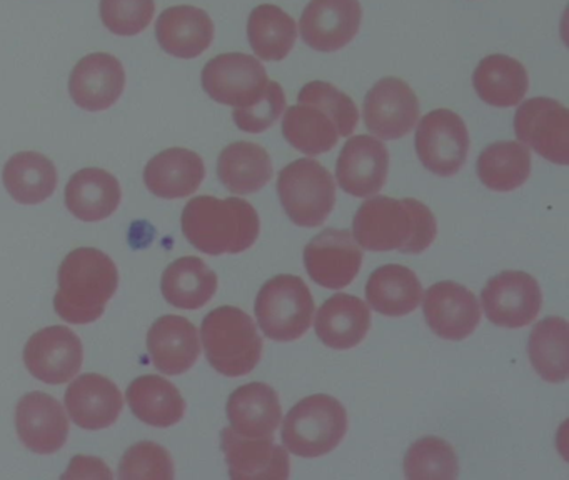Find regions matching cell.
Returning a JSON list of instances; mask_svg holds the SVG:
<instances>
[{"mask_svg":"<svg viewBox=\"0 0 569 480\" xmlns=\"http://www.w3.org/2000/svg\"><path fill=\"white\" fill-rule=\"evenodd\" d=\"M352 230L356 242L371 252L421 253L435 242L438 222L419 200L382 196L359 207Z\"/></svg>","mask_w":569,"mask_h":480,"instance_id":"obj_1","label":"cell"},{"mask_svg":"<svg viewBox=\"0 0 569 480\" xmlns=\"http://www.w3.org/2000/svg\"><path fill=\"white\" fill-rule=\"evenodd\" d=\"M118 287V266L108 253L92 247L72 250L59 267L56 312L74 326L96 322L104 316Z\"/></svg>","mask_w":569,"mask_h":480,"instance_id":"obj_2","label":"cell"},{"mask_svg":"<svg viewBox=\"0 0 569 480\" xmlns=\"http://www.w3.org/2000/svg\"><path fill=\"white\" fill-rule=\"evenodd\" d=\"M182 232L192 247L208 256L241 253L254 246L261 220L244 199L201 196L182 210Z\"/></svg>","mask_w":569,"mask_h":480,"instance_id":"obj_3","label":"cell"},{"mask_svg":"<svg viewBox=\"0 0 569 480\" xmlns=\"http://www.w3.org/2000/svg\"><path fill=\"white\" fill-rule=\"evenodd\" d=\"M201 337L209 363L222 376H248L261 360L262 339L254 320L238 307L209 312L202 320Z\"/></svg>","mask_w":569,"mask_h":480,"instance_id":"obj_4","label":"cell"},{"mask_svg":"<svg viewBox=\"0 0 569 480\" xmlns=\"http://www.w3.org/2000/svg\"><path fill=\"white\" fill-rule=\"evenodd\" d=\"M348 432V413L335 397H306L296 403L282 423V442L295 456L315 459L332 452Z\"/></svg>","mask_w":569,"mask_h":480,"instance_id":"obj_5","label":"cell"},{"mask_svg":"<svg viewBox=\"0 0 569 480\" xmlns=\"http://www.w3.org/2000/svg\"><path fill=\"white\" fill-rule=\"evenodd\" d=\"M254 310L268 339L292 342L301 339L311 327L315 300L301 277L281 273L261 287Z\"/></svg>","mask_w":569,"mask_h":480,"instance_id":"obj_6","label":"cell"},{"mask_svg":"<svg viewBox=\"0 0 569 480\" xmlns=\"http://www.w3.org/2000/svg\"><path fill=\"white\" fill-rule=\"evenodd\" d=\"M278 193L289 219L305 229L322 226L335 209V179L315 159L286 166L279 173Z\"/></svg>","mask_w":569,"mask_h":480,"instance_id":"obj_7","label":"cell"},{"mask_svg":"<svg viewBox=\"0 0 569 480\" xmlns=\"http://www.w3.org/2000/svg\"><path fill=\"white\" fill-rule=\"evenodd\" d=\"M416 152L429 172L439 177L458 173L469 153V133L465 120L448 109L432 110L419 120Z\"/></svg>","mask_w":569,"mask_h":480,"instance_id":"obj_8","label":"cell"},{"mask_svg":"<svg viewBox=\"0 0 569 480\" xmlns=\"http://www.w3.org/2000/svg\"><path fill=\"white\" fill-rule=\"evenodd\" d=\"M202 89L222 106L248 107L258 102L269 83L261 60L248 53H222L202 69Z\"/></svg>","mask_w":569,"mask_h":480,"instance_id":"obj_9","label":"cell"},{"mask_svg":"<svg viewBox=\"0 0 569 480\" xmlns=\"http://www.w3.org/2000/svg\"><path fill=\"white\" fill-rule=\"evenodd\" d=\"M518 139L549 162L568 166L569 113L562 103L535 97L521 103L515 116Z\"/></svg>","mask_w":569,"mask_h":480,"instance_id":"obj_10","label":"cell"},{"mask_svg":"<svg viewBox=\"0 0 569 480\" xmlns=\"http://www.w3.org/2000/svg\"><path fill=\"white\" fill-rule=\"evenodd\" d=\"M486 316L495 326L521 329L535 322L542 307L538 280L526 272L506 270L488 280L481 292Z\"/></svg>","mask_w":569,"mask_h":480,"instance_id":"obj_11","label":"cell"},{"mask_svg":"<svg viewBox=\"0 0 569 480\" xmlns=\"http://www.w3.org/2000/svg\"><path fill=\"white\" fill-rule=\"evenodd\" d=\"M82 362L81 339L69 327H46L26 343L24 363L29 373L49 386H61L74 379Z\"/></svg>","mask_w":569,"mask_h":480,"instance_id":"obj_12","label":"cell"},{"mask_svg":"<svg viewBox=\"0 0 569 480\" xmlns=\"http://www.w3.org/2000/svg\"><path fill=\"white\" fill-rule=\"evenodd\" d=\"M362 113L369 132L379 139H401L418 122L419 100L405 80L386 77L369 90Z\"/></svg>","mask_w":569,"mask_h":480,"instance_id":"obj_13","label":"cell"},{"mask_svg":"<svg viewBox=\"0 0 569 480\" xmlns=\"http://www.w3.org/2000/svg\"><path fill=\"white\" fill-rule=\"evenodd\" d=\"M309 277L326 289H345L358 276L362 252L349 230L326 229L305 249Z\"/></svg>","mask_w":569,"mask_h":480,"instance_id":"obj_14","label":"cell"},{"mask_svg":"<svg viewBox=\"0 0 569 480\" xmlns=\"http://www.w3.org/2000/svg\"><path fill=\"white\" fill-rule=\"evenodd\" d=\"M359 0H311L299 20L301 37L318 52L345 49L361 27Z\"/></svg>","mask_w":569,"mask_h":480,"instance_id":"obj_15","label":"cell"},{"mask_svg":"<svg viewBox=\"0 0 569 480\" xmlns=\"http://www.w3.org/2000/svg\"><path fill=\"white\" fill-rule=\"evenodd\" d=\"M422 309L429 329L446 340L468 339L481 322V307L475 293L452 280L429 287Z\"/></svg>","mask_w":569,"mask_h":480,"instance_id":"obj_16","label":"cell"},{"mask_svg":"<svg viewBox=\"0 0 569 480\" xmlns=\"http://www.w3.org/2000/svg\"><path fill=\"white\" fill-rule=\"evenodd\" d=\"M19 439L31 452L49 456L68 442L69 419L59 400L44 392H31L16 409Z\"/></svg>","mask_w":569,"mask_h":480,"instance_id":"obj_17","label":"cell"},{"mask_svg":"<svg viewBox=\"0 0 569 480\" xmlns=\"http://www.w3.org/2000/svg\"><path fill=\"white\" fill-rule=\"evenodd\" d=\"M126 89V70L111 53H89L76 63L69 79V93L76 106L88 112L111 109Z\"/></svg>","mask_w":569,"mask_h":480,"instance_id":"obj_18","label":"cell"},{"mask_svg":"<svg viewBox=\"0 0 569 480\" xmlns=\"http://www.w3.org/2000/svg\"><path fill=\"white\" fill-rule=\"evenodd\" d=\"M389 152L371 136L349 139L339 152L336 177L346 193L359 199L375 196L388 179Z\"/></svg>","mask_w":569,"mask_h":480,"instance_id":"obj_19","label":"cell"},{"mask_svg":"<svg viewBox=\"0 0 569 480\" xmlns=\"http://www.w3.org/2000/svg\"><path fill=\"white\" fill-rule=\"evenodd\" d=\"M221 447L229 476L236 480H286L291 473L289 453L271 439H249L226 427L221 432Z\"/></svg>","mask_w":569,"mask_h":480,"instance_id":"obj_20","label":"cell"},{"mask_svg":"<svg viewBox=\"0 0 569 480\" xmlns=\"http://www.w3.org/2000/svg\"><path fill=\"white\" fill-rule=\"evenodd\" d=\"M69 417L86 430H102L114 426L124 409V397L108 377L84 373L66 390Z\"/></svg>","mask_w":569,"mask_h":480,"instance_id":"obj_21","label":"cell"},{"mask_svg":"<svg viewBox=\"0 0 569 480\" xmlns=\"http://www.w3.org/2000/svg\"><path fill=\"white\" fill-rule=\"evenodd\" d=\"M148 349L159 372L181 376L192 369L201 356L198 329L184 317H161L149 329Z\"/></svg>","mask_w":569,"mask_h":480,"instance_id":"obj_22","label":"cell"},{"mask_svg":"<svg viewBox=\"0 0 569 480\" xmlns=\"http://www.w3.org/2000/svg\"><path fill=\"white\" fill-rule=\"evenodd\" d=\"M156 37L169 56L196 59L211 47L214 23L209 13L198 7H169L156 22Z\"/></svg>","mask_w":569,"mask_h":480,"instance_id":"obj_23","label":"cell"},{"mask_svg":"<svg viewBox=\"0 0 569 480\" xmlns=\"http://www.w3.org/2000/svg\"><path fill=\"white\" fill-rule=\"evenodd\" d=\"M231 429L249 439H271L282 419L278 393L268 383L251 382L239 387L226 406Z\"/></svg>","mask_w":569,"mask_h":480,"instance_id":"obj_24","label":"cell"},{"mask_svg":"<svg viewBox=\"0 0 569 480\" xmlns=\"http://www.w3.org/2000/svg\"><path fill=\"white\" fill-rule=\"evenodd\" d=\"M204 177L202 157L182 147L162 150L149 160L144 169V183L149 192L166 200L192 196Z\"/></svg>","mask_w":569,"mask_h":480,"instance_id":"obj_25","label":"cell"},{"mask_svg":"<svg viewBox=\"0 0 569 480\" xmlns=\"http://www.w3.org/2000/svg\"><path fill=\"white\" fill-rule=\"evenodd\" d=\"M371 327V310L359 297L336 293L316 316V336L325 346L348 350L359 346Z\"/></svg>","mask_w":569,"mask_h":480,"instance_id":"obj_26","label":"cell"},{"mask_svg":"<svg viewBox=\"0 0 569 480\" xmlns=\"http://www.w3.org/2000/svg\"><path fill=\"white\" fill-rule=\"evenodd\" d=\"M121 183L104 169L79 170L66 187V207L82 222L109 219L121 206Z\"/></svg>","mask_w":569,"mask_h":480,"instance_id":"obj_27","label":"cell"},{"mask_svg":"<svg viewBox=\"0 0 569 480\" xmlns=\"http://www.w3.org/2000/svg\"><path fill=\"white\" fill-rule=\"evenodd\" d=\"M368 306L386 317H405L418 309L422 286L409 267L388 263L379 267L366 283Z\"/></svg>","mask_w":569,"mask_h":480,"instance_id":"obj_28","label":"cell"},{"mask_svg":"<svg viewBox=\"0 0 569 480\" xmlns=\"http://www.w3.org/2000/svg\"><path fill=\"white\" fill-rule=\"evenodd\" d=\"M472 86L482 102L508 109L525 99L529 89V77L519 60L502 53H492L476 67Z\"/></svg>","mask_w":569,"mask_h":480,"instance_id":"obj_29","label":"cell"},{"mask_svg":"<svg viewBox=\"0 0 569 480\" xmlns=\"http://www.w3.org/2000/svg\"><path fill=\"white\" fill-rule=\"evenodd\" d=\"M218 176L226 189L238 196H248L268 186L274 169L264 147L252 142H234L219 156Z\"/></svg>","mask_w":569,"mask_h":480,"instance_id":"obj_30","label":"cell"},{"mask_svg":"<svg viewBox=\"0 0 569 480\" xmlns=\"http://www.w3.org/2000/svg\"><path fill=\"white\" fill-rule=\"evenodd\" d=\"M128 402L139 420L159 429L176 426L186 413V400L178 387L159 376H142L131 382Z\"/></svg>","mask_w":569,"mask_h":480,"instance_id":"obj_31","label":"cell"},{"mask_svg":"<svg viewBox=\"0 0 569 480\" xmlns=\"http://www.w3.org/2000/svg\"><path fill=\"white\" fill-rule=\"evenodd\" d=\"M218 276L199 257H182L162 273L161 290L171 306L184 310L204 307L218 292Z\"/></svg>","mask_w":569,"mask_h":480,"instance_id":"obj_32","label":"cell"},{"mask_svg":"<svg viewBox=\"0 0 569 480\" xmlns=\"http://www.w3.org/2000/svg\"><path fill=\"white\" fill-rule=\"evenodd\" d=\"M2 179L9 196L24 206L48 200L59 182L54 163L39 152L16 153L6 163Z\"/></svg>","mask_w":569,"mask_h":480,"instance_id":"obj_33","label":"cell"},{"mask_svg":"<svg viewBox=\"0 0 569 480\" xmlns=\"http://www.w3.org/2000/svg\"><path fill=\"white\" fill-rule=\"evenodd\" d=\"M248 37L259 59L266 62H279L295 49L298 27L295 19L281 7L262 3L249 16Z\"/></svg>","mask_w":569,"mask_h":480,"instance_id":"obj_34","label":"cell"},{"mask_svg":"<svg viewBox=\"0 0 569 480\" xmlns=\"http://www.w3.org/2000/svg\"><path fill=\"white\" fill-rule=\"evenodd\" d=\"M531 173V153L515 140L486 147L478 159L479 180L495 192H511L525 186Z\"/></svg>","mask_w":569,"mask_h":480,"instance_id":"obj_35","label":"cell"},{"mask_svg":"<svg viewBox=\"0 0 569 480\" xmlns=\"http://www.w3.org/2000/svg\"><path fill=\"white\" fill-rule=\"evenodd\" d=\"M284 139L306 156H321L338 146L335 120L316 106L298 103L289 107L282 120Z\"/></svg>","mask_w":569,"mask_h":480,"instance_id":"obj_36","label":"cell"},{"mask_svg":"<svg viewBox=\"0 0 569 480\" xmlns=\"http://www.w3.org/2000/svg\"><path fill=\"white\" fill-rule=\"evenodd\" d=\"M528 356L546 382L568 380V322L562 317H546L536 323L528 342Z\"/></svg>","mask_w":569,"mask_h":480,"instance_id":"obj_37","label":"cell"},{"mask_svg":"<svg viewBox=\"0 0 569 480\" xmlns=\"http://www.w3.org/2000/svg\"><path fill=\"white\" fill-rule=\"evenodd\" d=\"M459 472L455 449L439 437H425L409 447L405 457L408 479H456Z\"/></svg>","mask_w":569,"mask_h":480,"instance_id":"obj_38","label":"cell"},{"mask_svg":"<svg viewBox=\"0 0 569 480\" xmlns=\"http://www.w3.org/2000/svg\"><path fill=\"white\" fill-rule=\"evenodd\" d=\"M299 103L319 107L325 110L338 127L339 136L349 137L359 122V112L351 97L336 89L332 83L315 80L306 83L298 96Z\"/></svg>","mask_w":569,"mask_h":480,"instance_id":"obj_39","label":"cell"},{"mask_svg":"<svg viewBox=\"0 0 569 480\" xmlns=\"http://www.w3.org/2000/svg\"><path fill=\"white\" fill-rule=\"evenodd\" d=\"M119 477L124 480L174 479V462L164 447L144 440L136 443L119 463Z\"/></svg>","mask_w":569,"mask_h":480,"instance_id":"obj_40","label":"cell"},{"mask_svg":"<svg viewBox=\"0 0 569 480\" xmlns=\"http://www.w3.org/2000/svg\"><path fill=\"white\" fill-rule=\"evenodd\" d=\"M154 0H101V19L116 36H139L151 26Z\"/></svg>","mask_w":569,"mask_h":480,"instance_id":"obj_41","label":"cell"},{"mask_svg":"<svg viewBox=\"0 0 569 480\" xmlns=\"http://www.w3.org/2000/svg\"><path fill=\"white\" fill-rule=\"evenodd\" d=\"M284 109V90L278 82H269L258 102L248 107H234L232 119L242 132L261 133L274 126Z\"/></svg>","mask_w":569,"mask_h":480,"instance_id":"obj_42","label":"cell"},{"mask_svg":"<svg viewBox=\"0 0 569 480\" xmlns=\"http://www.w3.org/2000/svg\"><path fill=\"white\" fill-rule=\"evenodd\" d=\"M64 479H112L111 470L101 459L94 457H76L69 466Z\"/></svg>","mask_w":569,"mask_h":480,"instance_id":"obj_43","label":"cell"}]
</instances>
